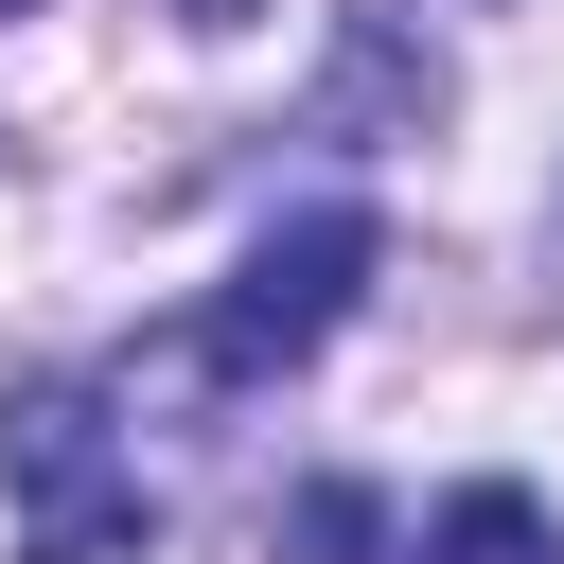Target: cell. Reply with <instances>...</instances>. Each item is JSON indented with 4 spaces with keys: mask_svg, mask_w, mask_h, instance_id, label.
Returning <instances> with one entry per match:
<instances>
[{
    "mask_svg": "<svg viewBox=\"0 0 564 564\" xmlns=\"http://www.w3.org/2000/svg\"><path fill=\"white\" fill-rule=\"evenodd\" d=\"M370 264H388V229L352 212V194H317V212H282L264 247H247V282L212 300V317H176L159 352H123V405H229V388H264V370H300L352 300H370Z\"/></svg>",
    "mask_w": 564,
    "mask_h": 564,
    "instance_id": "6da1fadb",
    "label": "cell"
},
{
    "mask_svg": "<svg viewBox=\"0 0 564 564\" xmlns=\"http://www.w3.org/2000/svg\"><path fill=\"white\" fill-rule=\"evenodd\" d=\"M0 476H18V564H141L159 546V494L106 441L88 370H18L0 388Z\"/></svg>",
    "mask_w": 564,
    "mask_h": 564,
    "instance_id": "7a4b0ae2",
    "label": "cell"
},
{
    "mask_svg": "<svg viewBox=\"0 0 564 564\" xmlns=\"http://www.w3.org/2000/svg\"><path fill=\"white\" fill-rule=\"evenodd\" d=\"M317 123H335V141H370V123H388V141H423V123H441V53H405L388 18H352V53H335V88H317Z\"/></svg>",
    "mask_w": 564,
    "mask_h": 564,
    "instance_id": "3957f363",
    "label": "cell"
},
{
    "mask_svg": "<svg viewBox=\"0 0 564 564\" xmlns=\"http://www.w3.org/2000/svg\"><path fill=\"white\" fill-rule=\"evenodd\" d=\"M423 564H564V529H546V494H511V476H476V494H441V529H423Z\"/></svg>",
    "mask_w": 564,
    "mask_h": 564,
    "instance_id": "277c9868",
    "label": "cell"
},
{
    "mask_svg": "<svg viewBox=\"0 0 564 564\" xmlns=\"http://www.w3.org/2000/svg\"><path fill=\"white\" fill-rule=\"evenodd\" d=\"M282 564H388V494L370 476H300L282 494Z\"/></svg>",
    "mask_w": 564,
    "mask_h": 564,
    "instance_id": "5b68a950",
    "label": "cell"
},
{
    "mask_svg": "<svg viewBox=\"0 0 564 564\" xmlns=\"http://www.w3.org/2000/svg\"><path fill=\"white\" fill-rule=\"evenodd\" d=\"M176 18H194V35H247V18H264V0H176Z\"/></svg>",
    "mask_w": 564,
    "mask_h": 564,
    "instance_id": "8992f818",
    "label": "cell"
},
{
    "mask_svg": "<svg viewBox=\"0 0 564 564\" xmlns=\"http://www.w3.org/2000/svg\"><path fill=\"white\" fill-rule=\"evenodd\" d=\"M0 18H35V0H0Z\"/></svg>",
    "mask_w": 564,
    "mask_h": 564,
    "instance_id": "52a82bcc",
    "label": "cell"
}]
</instances>
